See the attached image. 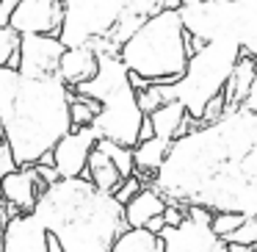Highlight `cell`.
Instances as JSON below:
<instances>
[{
    "label": "cell",
    "mask_w": 257,
    "mask_h": 252,
    "mask_svg": "<svg viewBox=\"0 0 257 252\" xmlns=\"http://www.w3.org/2000/svg\"><path fill=\"white\" fill-rule=\"evenodd\" d=\"M251 147H257V117L243 106L229 108L216 122L196 125L169 144L150 189L163 200L205 205L213 213L257 216V189L240 175Z\"/></svg>",
    "instance_id": "obj_1"
},
{
    "label": "cell",
    "mask_w": 257,
    "mask_h": 252,
    "mask_svg": "<svg viewBox=\"0 0 257 252\" xmlns=\"http://www.w3.org/2000/svg\"><path fill=\"white\" fill-rule=\"evenodd\" d=\"M69 97L72 89L53 78H23L17 69L0 67V128L17 166H34L69 125Z\"/></svg>",
    "instance_id": "obj_2"
},
{
    "label": "cell",
    "mask_w": 257,
    "mask_h": 252,
    "mask_svg": "<svg viewBox=\"0 0 257 252\" xmlns=\"http://www.w3.org/2000/svg\"><path fill=\"white\" fill-rule=\"evenodd\" d=\"M31 213L56 235L64 252H108L124 230L122 205L113 194L97 191L83 178L47 186Z\"/></svg>",
    "instance_id": "obj_3"
},
{
    "label": "cell",
    "mask_w": 257,
    "mask_h": 252,
    "mask_svg": "<svg viewBox=\"0 0 257 252\" xmlns=\"http://www.w3.org/2000/svg\"><path fill=\"white\" fill-rule=\"evenodd\" d=\"M64 20L58 39L64 47L89 45L100 53H119L152 14L177 9L180 0H61Z\"/></svg>",
    "instance_id": "obj_4"
},
{
    "label": "cell",
    "mask_w": 257,
    "mask_h": 252,
    "mask_svg": "<svg viewBox=\"0 0 257 252\" xmlns=\"http://www.w3.org/2000/svg\"><path fill=\"white\" fill-rule=\"evenodd\" d=\"M116 56L124 69L144 83H174L191 56L188 34L177 17V9H166L144 20Z\"/></svg>",
    "instance_id": "obj_5"
},
{
    "label": "cell",
    "mask_w": 257,
    "mask_h": 252,
    "mask_svg": "<svg viewBox=\"0 0 257 252\" xmlns=\"http://www.w3.org/2000/svg\"><path fill=\"white\" fill-rule=\"evenodd\" d=\"M72 92L80 97H89L100 106V114L91 122L97 139H108L113 144L130 147V150L139 144V128L144 122V114L136 103L130 72L124 69L116 53H100L94 78L80 83Z\"/></svg>",
    "instance_id": "obj_6"
},
{
    "label": "cell",
    "mask_w": 257,
    "mask_h": 252,
    "mask_svg": "<svg viewBox=\"0 0 257 252\" xmlns=\"http://www.w3.org/2000/svg\"><path fill=\"white\" fill-rule=\"evenodd\" d=\"M177 17L196 42H229L257 56V0H180Z\"/></svg>",
    "instance_id": "obj_7"
},
{
    "label": "cell",
    "mask_w": 257,
    "mask_h": 252,
    "mask_svg": "<svg viewBox=\"0 0 257 252\" xmlns=\"http://www.w3.org/2000/svg\"><path fill=\"white\" fill-rule=\"evenodd\" d=\"M243 53L229 42H205L196 53H191L185 69L174 83H161L163 103L177 100L191 119L199 125L205 106L224 92L232 67Z\"/></svg>",
    "instance_id": "obj_8"
},
{
    "label": "cell",
    "mask_w": 257,
    "mask_h": 252,
    "mask_svg": "<svg viewBox=\"0 0 257 252\" xmlns=\"http://www.w3.org/2000/svg\"><path fill=\"white\" fill-rule=\"evenodd\" d=\"M64 50L58 36H42L28 34L20 36V50H17V72L23 78H53L58 69Z\"/></svg>",
    "instance_id": "obj_9"
},
{
    "label": "cell",
    "mask_w": 257,
    "mask_h": 252,
    "mask_svg": "<svg viewBox=\"0 0 257 252\" xmlns=\"http://www.w3.org/2000/svg\"><path fill=\"white\" fill-rule=\"evenodd\" d=\"M64 20V3L61 0H17L9 28L20 36L42 34V36H58Z\"/></svg>",
    "instance_id": "obj_10"
},
{
    "label": "cell",
    "mask_w": 257,
    "mask_h": 252,
    "mask_svg": "<svg viewBox=\"0 0 257 252\" xmlns=\"http://www.w3.org/2000/svg\"><path fill=\"white\" fill-rule=\"evenodd\" d=\"M97 133L91 128H72L67 136L56 141V147L50 150V166L58 172L61 180H72V178H83L86 172V161L89 152L94 150Z\"/></svg>",
    "instance_id": "obj_11"
},
{
    "label": "cell",
    "mask_w": 257,
    "mask_h": 252,
    "mask_svg": "<svg viewBox=\"0 0 257 252\" xmlns=\"http://www.w3.org/2000/svg\"><path fill=\"white\" fill-rule=\"evenodd\" d=\"M163 252H227V244L207 224L183 219L177 227H163L158 233Z\"/></svg>",
    "instance_id": "obj_12"
},
{
    "label": "cell",
    "mask_w": 257,
    "mask_h": 252,
    "mask_svg": "<svg viewBox=\"0 0 257 252\" xmlns=\"http://www.w3.org/2000/svg\"><path fill=\"white\" fill-rule=\"evenodd\" d=\"M42 191H45V186L34 166H17L14 172L0 178V200L14 213H31Z\"/></svg>",
    "instance_id": "obj_13"
},
{
    "label": "cell",
    "mask_w": 257,
    "mask_h": 252,
    "mask_svg": "<svg viewBox=\"0 0 257 252\" xmlns=\"http://www.w3.org/2000/svg\"><path fill=\"white\" fill-rule=\"evenodd\" d=\"M3 252H47V230L39 224L34 213H17L3 230Z\"/></svg>",
    "instance_id": "obj_14"
},
{
    "label": "cell",
    "mask_w": 257,
    "mask_h": 252,
    "mask_svg": "<svg viewBox=\"0 0 257 252\" xmlns=\"http://www.w3.org/2000/svg\"><path fill=\"white\" fill-rule=\"evenodd\" d=\"M94 72H97V53L89 45H80V47H67L64 50L56 69V78L67 89H78L80 83L94 78Z\"/></svg>",
    "instance_id": "obj_15"
},
{
    "label": "cell",
    "mask_w": 257,
    "mask_h": 252,
    "mask_svg": "<svg viewBox=\"0 0 257 252\" xmlns=\"http://www.w3.org/2000/svg\"><path fill=\"white\" fill-rule=\"evenodd\" d=\"M147 122H150V128H152V136L166 139V141H174L183 133H188L191 128H196V122L185 114V108L180 106L177 100L158 106L152 114H147Z\"/></svg>",
    "instance_id": "obj_16"
},
{
    "label": "cell",
    "mask_w": 257,
    "mask_h": 252,
    "mask_svg": "<svg viewBox=\"0 0 257 252\" xmlns=\"http://www.w3.org/2000/svg\"><path fill=\"white\" fill-rule=\"evenodd\" d=\"M163 208H166V200L158 194L155 189L150 186H141V191L127 200L122 205V219H124V227H133V230H141L152 222L155 216H161Z\"/></svg>",
    "instance_id": "obj_17"
},
{
    "label": "cell",
    "mask_w": 257,
    "mask_h": 252,
    "mask_svg": "<svg viewBox=\"0 0 257 252\" xmlns=\"http://www.w3.org/2000/svg\"><path fill=\"white\" fill-rule=\"evenodd\" d=\"M251 75H254V58H251V56H240L238 64L232 67V72H229L227 83H224V92H221L224 111L243 106L246 92H249V83H251Z\"/></svg>",
    "instance_id": "obj_18"
},
{
    "label": "cell",
    "mask_w": 257,
    "mask_h": 252,
    "mask_svg": "<svg viewBox=\"0 0 257 252\" xmlns=\"http://www.w3.org/2000/svg\"><path fill=\"white\" fill-rule=\"evenodd\" d=\"M83 180H89L97 191H105V194H113V191L122 186V175L116 172V166H113V163L108 161L100 150H91L89 152Z\"/></svg>",
    "instance_id": "obj_19"
},
{
    "label": "cell",
    "mask_w": 257,
    "mask_h": 252,
    "mask_svg": "<svg viewBox=\"0 0 257 252\" xmlns=\"http://www.w3.org/2000/svg\"><path fill=\"white\" fill-rule=\"evenodd\" d=\"M169 144H172V141L158 139V136L139 141V144L133 147V169H136V175H147V178H152V175L158 172V166L163 163V158H166Z\"/></svg>",
    "instance_id": "obj_20"
},
{
    "label": "cell",
    "mask_w": 257,
    "mask_h": 252,
    "mask_svg": "<svg viewBox=\"0 0 257 252\" xmlns=\"http://www.w3.org/2000/svg\"><path fill=\"white\" fill-rule=\"evenodd\" d=\"M108 252H163V244L155 233L150 230H133V227H124L122 233L113 238L111 249Z\"/></svg>",
    "instance_id": "obj_21"
},
{
    "label": "cell",
    "mask_w": 257,
    "mask_h": 252,
    "mask_svg": "<svg viewBox=\"0 0 257 252\" xmlns=\"http://www.w3.org/2000/svg\"><path fill=\"white\" fill-rule=\"evenodd\" d=\"M94 150H100L102 155L116 166V172L122 175V180L136 175V169H133V150H130V147L113 144V141H108V139H97L94 141Z\"/></svg>",
    "instance_id": "obj_22"
},
{
    "label": "cell",
    "mask_w": 257,
    "mask_h": 252,
    "mask_svg": "<svg viewBox=\"0 0 257 252\" xmlns=\"http://www.w3.org/2000/svg\"><path fill=\"white\" fill-rule=\"evenodd\" d=\"M97 114H100V106L94 100L80 97L72 92V97H69V125L72 128H91Z\"/></svg>",
    "instance_id": "obj_23"
},
{
    "label": "cell",
    "mask_w": 257,
    "mask_h": 252,
    "mask_svg": "<svg viewBox=\"0 0 257 252\" xmlns=\"http://www.w3.org/2000/svg\"><path fill=\"white\" fill-rule=\"evenodd\" d=\"M20 34H14L9 25H0V67H17Z\"/></svg>",
    "instance_id": "obj_24"
},
{
    "label": "cell",
    "mask_w": 257,
    "mask_h": 252,
    "mask_svg": "<svg viewBox=\"0 0 257 252\" xmlns=\"http://www.w3.org/2000/svg\"><path fill=\"white\" fill-rule=\"evenodd\" d=\"M224 244H238V246H249L257 249V216H249L224 238Z\"/></svg>",
    "instance_id": "obj_25"
},
{
    "label": "cell",
    "mask_w": 257,
    "mask_h": 252,
    "mask_svg": "<svg viewBox=\"0 0 257 252\" xmlns=\"http://www.w3.org/2000/svg\"><path fill=\"white\" fill-rule=\"evenodd\" d=\"M246 216H238V213H213V222H210V230L218 235V238H227L229 233H232L235 227H238L240 222H243Z\"/></svg>",
    "instance_id": "obj_26"
},
{
    "label": "cell",
    "mask_w": 257,
    "mask_h": 252,
    "mask_svg": "<svg viewBox=\"0 0 257 252\" xmlns=\"http://www.w3.org/2000/svg\"><path fill=\"white\" fill-rule=\"evenodd\" d=\"M139 191H141V180L133 175V178H124V180H122V186H119V189L113 191V200H116L119 205H124V202L133 200V197L139 194Z\"/></svg>",
    "instance_id": "obj_27"
},
{
    "label": "cell",
    "mask_w": 257,
    "mask_h": 252,
    "mask_svg": "<svg viewBox=\"0 0 257 252\" xmlns=\"http://www.w3.org/2000/svg\"><path fill=\"white\" fill-rule=\"evenodd\" d=\"M240 175H243L246 183L257 189V147H251L243 155V161H240Z\"/></svg>",
    "instance_id": "obj_28"
},
{
    "label": "cell",
    "mask_w": 257,
    "mask_h": 252,
    "mask_svg": "<svg viewBox=\"0 0 257 252\" xmlns=\"http://www.w3.org/2000/svg\"><path fill=\"white\" fill-rule=\"evenodd\" d=\"M185 219H191V222H196V224H207V227H210L213 211H210V208H205V205H188V208H185Z\"/></svg>",
    "instance_id": "obj_29"
},
{
    "label": "cell",
    "mask_w": 257,
    "mask_h": 252,
    "mask_svg": "<svg viewBox=\"0 0 257 252\" xmlns=\"http://www.w3.org/2000/svg\"><path fill=\"white\" fill-rule=\"evenodd\" d=\"M14 169H17V163H14L12 152H9V144H6V139H3V128H0V178L14 172Z\"/></svg>",
    "instance_id": "obj_30"
},
{
    "label": "cell",
    "mask_w": 257,
    "mask_h": 252,
    "mask_svg": "<svg viewBox=\"0 0 257 252\" xmlns=\"http://www.w3.org/2000/svg\"><path fill=\"white\" fill-rule=\"evenodd\" d=\"M243 108H246V111H251V114L257 117V56H254V75H251V83H249V92H246Z\"/></svg>",
    "instance_id": "obj_31"
},
{
    "label": "cell",
    "mask_w": 257,
    "mask_h": 252,
    "mask_svg": "<svg viewBox=\"0 0 257 252\" xmlns=\"http://www.w3.org/2000/svg\"><path fill=\"white\" fill-rule=\"evenodd\" d=\"M47 252H64L61 244H58V238L53 233H47Z\"/></svg>",
    "instance_id": "obj_32"
},
{
    "label": "cell",
    "mask_w": 257,
    "mask_h": 252,
    "mask_svg": "<svg viewBox=\"0 0 257 252\" xmlns=\"http://www.w3.org/2000/svg\"><path fill=\"white\" fill-rule=\"evenodd\" d=\"M227 252H254L249 246H238V244H227Z\"/></svg>",
    "instance_id": "obj_33"
},
{
    "label": "cell",
    "mask_w": 257,
    "mask_h": 252,
    "mask_svg": "<svg viewBox=\"0 0 257 252\" xmlns=\"http://www.w3.org/2000/svg\"><path fill=\"white\" fill-rule=\"evenodd\" d=\"M0 252H3V235H0Z\"/></svg>",
    "instance_id": "obj_34"
},
{
    "label": "cell",
    "mask_w": 257,
    "mask_h": 252,
    "mask_svg": "<svg viewBox=\"0 0 257 252\" xmlns=\"http://www.w3.org/2000/svg\"><path fill=\"white\" fill-rule=\"evenodd\" d=\"M0 230H3V219H0Z\"/></svg>",
    "instance_id": "obj_35"
}]
</instances>
